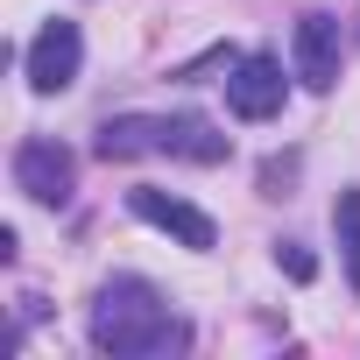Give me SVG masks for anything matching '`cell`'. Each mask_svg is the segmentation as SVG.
Returning a JSON list of instances; mask_svg holds the SVG:
<instances>
[{
  "label": "cell",
  "instance_id": "4",
  "mask_svg": "<svg viewBox=\"0 0 360 360\" xmlns=\"http://www.w3.org/2000/svg\"><path fill=\"white\" fill-rule=\"evenodd\" d=\"M283 99H290V85H283V64H276L269 50L226 64V106H233L240 120H276Z\"/></svg>",
  "mask_w": 360,
  "mask_h": 360
},
{
  "label": "cell",
  "instance_id": "9",
  "mask_svg": "<svg viewBox=\"0 0 360 360\" xmlns=\"http://www.w3.org/2000/svg\"><path fill=\"white\" fill-rule=\"evenodd\" d=\"M332 233H339L346 276H353V290H360V184H353V191H339V205H332Z\"/></svg>",
  "mask_w": 360,
  "mask_h": 360
},
{
  "label": "cell",
  "instance_id": "1",
  "mask_svg": "<svg viewBox=\"0 0 360 360\" xmlns=\"http://www.w3.org/2000/svg\"><path fill=\"white\" fill-rule=\"evenodd\" d=\"M184 339H191L184 318L169 311V297L155 283L113 276V283L92 290V346L99 353H113V360H162V353H176Z\"/></svg>",
  "mask_w": 360,
  "mask_h": 360
},
{
  "label": "cell",
  "instance_id": "3",
  "mask_svg": "<svg viewBox=\"0 0 360 360\" xmlns=\"http://www.w3.org/2000/svg\"><path fill=\"white\" fill-rule=\"evenodd\" d=\"M29 85L36 92H71L78 85V64H85V36H78V22H43L36 29V43H29Z\"/></svg>",
  "mask_w": 360,
  "mask_h": 360
},
{
  "label": "cell",
  "instance_id": "6",
  "mask_svg": "<svg viewBox=\"0 0 360 360\" xmlns=\"http://www.w3.org/2000/svg\"><path fill=\"white\" fill-rule=\"evenodd\" d=\"M297 78H304V92H332V78H339V22L318 8L297 22Z\"/></svg>",
  "mask_w": 360,
  "mask_h": 360
},
{
  "label": "cell",
  "instance_id": "2",
  "mask_svg": "<svg viewBox=\"0 0 360 360\" xmlns=\"http://www.w3.org/2000/svg\"><path fill=\"white\" fill-rule=\"evenodd\" d=\"M15 184L36 198V205H71L78 191V155L57 141V134H29L15 148Z\"/></svg>",
  "mask_w": 360,
  "mask_h": 360
},
{
  "label": "cell",
  "instance_id": "10",
  "mask_svg": "<svg viewBox=\"0 0 360 360\" xmlns=\"http://www.w3.org/2000/svg\"><path fill=\"white\" fill-rule=\"evenodd\" d=\"M276 269H283L290 283H311V276H318V255H311L304 240H276Z\"/></svg>",
  "mask_w": 360,
  "mask_h": 360
},
{
  "label": "cell",
  "instance_id": "7",
  "mask_svg": "<svg viewBox=\"0 0 360 360\" xmlns=\"http://www.w3.org/2000/svg\"><path fill=\"white\" fill-rule=\"evenodd\" d=\"M162 155L212 169V162H226V155H233V141H226L205 113H169V120H162Z\"/></svg>",
  "mask_w": 360,
  "mask_h": 360
},
{
  "label": "cell",
  "instance_id": "8",
  "mask_svg": "<svg viewBox=\"0 0 360 360\" xmlns=\"http://www.w3.org/2000/svg\"><path fill=\"white\" fill-rule=\"evenodd\" d=\"M99 155L106 162H127V155H162V120H141V113H120L99 127Z\"/></svg>",
  "mask_w": 360,
  "mask_h": 360
},
{
  "label": "cell",
  "instance_id": "5",
  "mask_svg": "<svg viewBox=\"0 0 360 360\" xmlns=\"http://www.w3.org/2000/svg\"><path fill=\"white\" fill-rule=\"evenodd\" d=\"M127 212H134V219H148V226H162L169 240L198 248V255H205V248H219V226H212V219H205V212H198L191 198H176V191L134 184V191H127Z\"/></svg>",
  "mask_w": 360,
  "mask_h": 360
}]
</instances>
